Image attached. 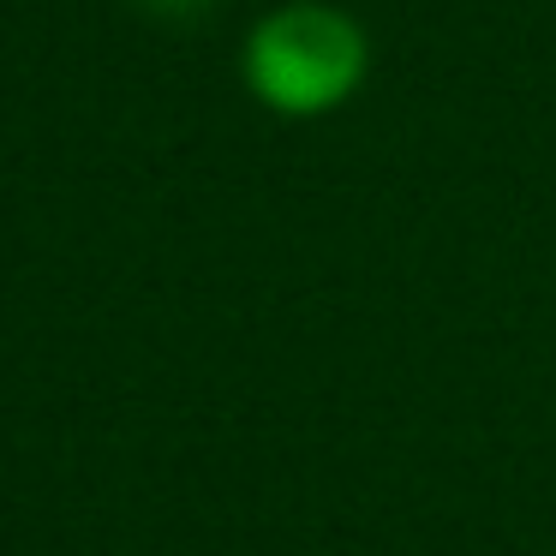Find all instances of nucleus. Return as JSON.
<instances>
[{
    "label": "nucleus",
    "instance_id": "f257e3e1",
    "mask_svg": "<svg viewBox=\"0 0 556 556\" xmlns=\"http://www.w3.org/2000/svg\"><path fill=\"white\" fill-rule=\"evenodd\" d=\"M245 85L269 114L317 121L336 114L371 73L365 25L329 0H288L264 13L245 37Z\"/></svg>",
    "mask_w": 556,
    "mask_h": 556
},
{
    "label": "nucleus",
    "instance_id": "f03ea898",
    "mask_svg": "<svg viewBox=\"0 0 556 556\" xmlns=\"http://www.w3.org/2000/svg\"><path fill=\"white\" fill-rule=\"evenodd\" d=\"M156 7H204V0H156Z\"/></svg>",
    "mask_w": 556,
    "mask_h": 556
}]
</instances>
